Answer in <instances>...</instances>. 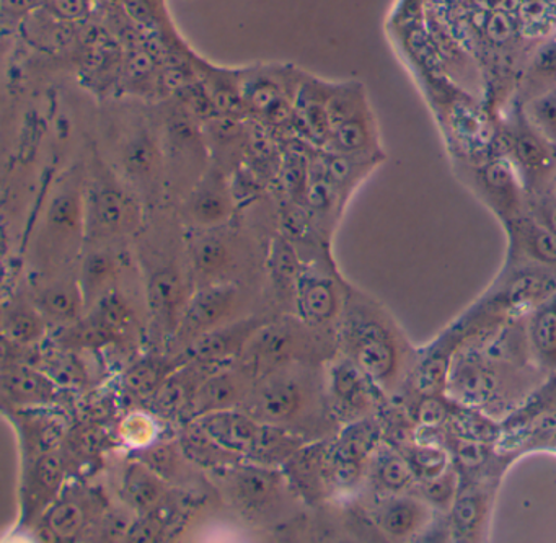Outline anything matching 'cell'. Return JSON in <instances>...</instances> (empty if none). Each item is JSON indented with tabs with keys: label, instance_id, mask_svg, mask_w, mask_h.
Instances as JSON below:
<instances>
[{
	"label": "cell",
	"instance_id": "6da1fadb",
	"mask_svg": "<svg viewBox=\"0 0 556 543\" xmlns=\"http://www.w3.org/2000/svg\"><path fill=\"white\" fill-rule=\"evenodd\" d=\"M343 343L376 389L396 393L408 383L418 353L379 302L351 291L344 304Z\"/></svg>",
	"mask_w": 556,
	"mask_h": 543
},
{
	"label": "cell",
	"instance_id": "7a4b0ae2",
	"mask_svg": "<svg viewBox=\"0 0 556 543\" xmlns=\"http://www.w3.org/2000/svg\"><path fill=\"white\" fill-rule=\"evenodd\" d=\"M330 136L324 151L348 155H386L379 122L366 87L357 80L333 84L328 99Z\"/></svg>",
	"mask_w": 556,
	"mask_h": 543
},
{
	"label": "cell",
	"instance_id": "3957f363",
	"mask_svg": "<svg viewBox=\"0 0 556 543\" xmlns=\"http://www.w3.org/2000/svg\"><path fill=\"white\" fill-rule=\"evenodd\" d=\"M468 187L493 211L501 224L526 213V187L519 171L507 155H497L478 162L468 168Z\"/></svg>",
	"mask_w": 556,
	"mask_h": 543
},
{
	"label": "cell",
	"instance_id": "277c9868",
	"mask_svg": "<svg viewBox=\"0 0 556 543\" xmlns=\"http://www.w3.org/2000/svg\"><path fill=\"white\" fill-rule=\"evenodd\" d=\"M139 224V207L118 185L105 177L90 184L86 193V237L105 242L132 232Z\"/></svg>",
	"mask_w": 556,
	"mask_h": 543
},
{
	"label": "cell",
	"instance_id": "5b68a950",
	"mask_svg": "<svg viewBox=\"0 0 556 543\" xmlns=\"http://www.w3.org/2000/svg\"><path fill=\"white\" fill-rule=\"evenodd\" d=\"M507 157L513 161L527 191L542 190L556 168V146L530 125L517 109L506 129Z\"/></svg>",
	"mask_w": 556,
	"mask_h": 543
},
{
	"label": "cell",
	"instance_id": "8992f818",
	"mask_svg": "<svg viewBox=\"0 0 556 543\" xmlns=\"http://www.w3.org/2000/svg\"><path fill=\"white\" fill-rule=\"evenodd\" d=\"M308 340L311 337L304 325L292 320L265 324L247 343L242 353L243 366L250 376L271 372L301 356L302 351L307 350Z\"/></svg>",
	"mask_w": 556,
	"mask_h": 543
},
{
	"label": "cell",
	"instance_id": "52a82bcc",
	"mask_svg": "<svg viewBox=\"0 0 556 543\" xmlns=\"http://www.w3.org/2000/svg\"><path fill=\"white\" fill-rule=\"evenodd\" d=\"M43 236L48 253L61 260L73 255L86 236V197L83 191L66 185L54 194L45 217Z\"/></svg>",
	"mask_w": 556,
	"mask_h": 543
},
{
	"label": "cell",
	"instance_id": "ba28073f",
	"mask_svg": "<svg viewBox=\"0 0 556 543\" xmlns=\"http://www.w3.org/2000/svg\"><path fill=\"white\" fill-rule=\"evenodd\" d=\"M227 483L233 504L247 517L260 519L278 509L281 504L285 480L271 468L263 465H233Z\"/></svg>",
	"mask_w": 556,
	"mask_h": 543
},
{
	"label": "cell",
	"instance_id": "9c48e42d",
	"mask_svg": "<svg viewBox=\"0 0 556 543\" xmlns=\"http://www.w3.org/2000/svg\"><path fill=\"white\" fill-rule=\"evenodd\" d=\"M239 289L227 282H213L194 294L177 328L178 341L190 344L201 334L226 325L239 305Z\"/></svg>",
	"mask_w": 556,
	"mask_h": 543
},
{
	"label": "cell",
	"instance_id": "30bf717a",
	"mask_svg": "<svg viewBox=\"0 0 556 543\" xmlns=\"http://www.w3.org/2000/svg\"><path fill=\"white\" fill-rule=\"evenodd\" d=\"M507 233L506 265H530L556 272V236L526 211L503 224Z\"/></svg>",
	"mask_w": 556,
	"mask_h": 543
},
{
	"label": "cell",
	"instance_id": "8fae6325",
	"mask_svg": "<svg viewBox=\"0 0 556 543\" xmlns=\"http://www.w3.org/2000/svg\"><path fill=\"white\" fill-rule=\"evenodd\" d=\"M464 337V330L451 328L439 337L431 346L418 353L408 383L416 395H444L447 392L452 361Z\"/></svg>",
	"mask_w": 556,
	"mask_h": 543
},
{
	"label": "cell",
	"instance_id": "7c38bea8",
	"mask_svg": "<svg viewBox=\"0 0 556 543\" xmlns=\"http://www.w3.org/2000/svg\"><path fill=\"white\" fill-rule=\"evenodd\" d=\"M263 325L265 321L260 318H247V320L220 325L187 344L185 357L191 363L201 364V366L224 363L237 354H242L250 338Z\"/></svg>",
	"mask_w": 556,
	"mask_h": 543
},
{
	"label": "cell",
	"instance_id": "4fadbf2b",
	"mask_svg": "<svg viewBox=\"0 0 556 543\" xmlns=\"http://www.w3.org/2000/svg\"><path fill=\"white\" fill-rule=\"evenodd\" d=\"M493 488L473 483L458 490L448 510V535L457 542H477L486 535L493 506Z\"/></svg>",
	"mask_w": 556,
	"mask_h": 543
},
{
	"label": "cell",
	"instance_id": "5bb4252c",
	"mask_svg": "<svg viewBox=\"0 0 556 543\" xmlns=\"http://www.w3.org/2000/svg\"><path fill=\"white\" fill-rule=\"evenodd\" d=\"M249 379L250 374L245 369L219 370L204 377L191 400V418L233 409L245 403L250 392Z\"/></svg>",
	"mask_w": 556,
	"mask_h": 543
},
{
	"label": "cell",
	"instance_id": "9a60e30c",
	"mask_svg": "<svg viewBox=\"0 0 556 543\" xmlns=\"http://www.w3.org/2000/svg\"><path fill=\"white\" fill-rule=\"evenodd\" d=\"M348 294L337 279L327 275H305L295 291L299 315L307 325H327L341 314Z\"/></svg>",
	"mask_w": 556,
	"mask_h": 543
},
{
	"label": "cell",
	"instance_id": "2e32d148",
	"mask_svg": "<svg viewBox=\"0 0 556 543\" xmlns=\"http://www.w3.org/2000/svg\"><path fill=\"white\" fill-rule=\"evenodd\" d=\"M387 161V155H348L318 149L312 174L324 177L346 200Z\"/></svg>",
	"mask_w": 556,
	"mask_h": 543
},
{
	"label": "cell",
	"instance_id": "e0dca14e",
	"mask_svg": "<svg viewBox=\"0 0 556 543\" xmlns=\"http://www.w3.org/2000/svg\"><path fill=\"white\" fill-rule=\"evenodd\" d=\"M434 507L421 494H389L377 510V523L395 540H409L432 522Z\"/></svg>",
	"mask_w": 556,
	"mask_h": 543
},
{
	"label": "cell",
	"instance_id": "ac0fdd59",
	"mask_svg": "<svg viewBox=\"0 0 556 543\" xmlns=\"http://www.w3.org/2000/svg\"><path fill=\"white\" fill-rule=\"evenodd\" d=\"M304 392L292 379H271L253 396L250 416L266 425H285L301 413Z\"/></svg>",
	"mask_w": 556,
	"mask_h": 543
},
{
	"label": "cell",
	"instance_id": "d6986e66",
	"mask_svg": "<svg viewBox=\"0 0 556 543\" xmlns=\"http://www.w3.org/2000/svg\"><path fill=\"white\" fill-rule=\"evenodd\" d=\"M331 90H333L331 83L308 80L295 92V118L301 122V128L307 135L308 142L317 149H324L330 136L328 99Z\"/></svg>",
	"mask_w": 556,
	"mask_h": 543
},
{
	"label": "cell",
	"instance_id": "ffe728a7",
	"mask_svg": "<svg viewBox=\"0 0 556 543\" xmlns=\"http://www.w3.org/2000/svg\"><path fill=\"white\" fill-rule=\"evenodd\" d=\"M374 387L350 357L338 361L331 369L330 392L341 415L361 419L359 416L372 405Z\"/></svg>",
	"mask_w": 556,
	"mask_h": 543
},
{
	"label": "cell",
	"instance_id": "44dd1931",
	"mask_svg": "<svg viewBox=\"0 0 556 543\" xmlns=\"http://www.w3.org/2000/svg\"><path fill=\"white\" fill-rule=\"evenodd\" d=\"M64 460L56 451L38 455L27 470L24 491V513L27 517L54 503L64 481Z\"/></svg>",
	"mask_w": 556,
	"mask_h": 543
},
{
	"label": "cell",
	"instance_id": "7402d4cb",
	"mask_svg": "<svg viewBox=\"0 0 556 543\" xmlns=\"http://www.w3.org/2000/svg\"><path fill=\"white\" fill-rule=\"evenodd\" d=\"M5 399L21 406H43L54 402L56 383L51 377L25 364H11L2 369Z\"/></svg>",
	"mask_w": 556,
	"mask_h": 543
},
{
	"label": "cell",
	"instance_id": "603a6c76",
	"mask_svg": "<svg viewBox=\"0 0 556 543\" xmlns=\"http://www.w3.org/2000/svg\"><path fill=\"white\" fill-rule=\"evenodd\" d=\"M148 301L155 318L170 330H177L187 305H185L184 279L175 266L159 268L151 276L148 285Z\"/></svg>",
	"mask_w": 556,
	"mask_h": 543
},
{
	"label": "cell",
	"instance_id": "cb8c5ba5",
	"mask_svg": "<svg viewBox=\"0 0 556 543\" xmlns=\"http://www.w3.org/2000/svg\"><path fill=\"white\" fill-rule=\"evenodd\" d=\"M188 210L194 223L203 227H217L230 219L233 213L232 193L219 172H211L198 185Z\"/></svg>",
	"mask_w": 556,
	"mask_h": 543
},
{
	"label": "cell",
	"instance_id": "d4e9b609",
	"mask_svg": "<svg viewBox=\"0 0 556 543\" xmlns=\"http://www.w3.org/2000/svg\"><path fill=\"white\" fill-rule=\"evenodd\" d=\"M123 500L141 516L154 514L167 500V481L142 462L135 460L126 468L122 484Z\"/></svg>",
	"mask_w": 556,
	"mask_h": 543
},
{
	"label": "cell",
	"instance_id": "484cf974",
	"mask_svg": "<svg viewBox=\"0 0 556 543\" xmlns=\"http://www.w3.org/2000/svg\"><path fill=\"white\" fill-rule=\"evenodd\" d=\"M527 338L540 366L556 372V291L530 312Z\"/></svg>",
	"mask_w": 556,
	"mask_h": 543
},
{
	"label": "cell",
	"instance_id": "4316f807",
	"mask_svg": "<svg viewBox=\"0 0 556 543\" xmlns=\"http://www.w3.org/2000/svg\"><path fill=\"white\" fill-rule=\"evenodd\" d=\"M181 449H184L185 457L197 464L207 468H226L230 465H237L239 455L224 449L198 419H193L190 425L185 428L181 434Z\"/></svg>",
	"mask_w": 556,
	"mask_h": 543
},
{
	"label": "cell",
	"instance_id": "83f0119b",
	"mask_svg": "<svg viewBox=\"0 0 556 543\" xmlns=\"http://www.w3.org/2000/svg\"><path fill=\"white\" fill-rule=\"evenodd\" d=\"M556 87V40L543 43L527 63L520 79V105Z\"/></svg>",
	"mask_w": 556,
	"mask_h": 543
},
{
	"label": "cell",
	"instance_id": "f1b7e54d",
	"mask_svg": "<svg viewBox=\"0 0 556 543\" xmlns=\"http://www.w3.org/2000/svg\"><path fill=\"white\" fill-rule=\"evenodd\" d=\"M372 478L387 494L405 493L415 484V473L402 451L392 444L377 451L372 464Z\"/></svg>",
	"mask_w": 556,
	"mask_h": 543
},
{
	"label": "cell",
	"instance_id": "f546056e",
	"mask_svg": "<svg viewBox=\"0 0 556 543\" xmlns=\"http://www.w3.org/2000/svg\"><path fill=\"white\" fill-rule=\"evenodd\" d=\"M380 428L372 419L361 418L351 422L334 444L328 457L333 460L364 462L372 455L379 444Z\"/></svg>",
	"mask_w": 556,
	"mask_h": 543
},
{
	"label": "cell",
	"instance_id": "4dcf8cb0",
	"mask_svg": "<svg viewBox=\"0 0 556 543\" xmlns=\"http://www.w3.org/2000/svg\"><path fill=\"white\" fill-rule=\"evenodd\" d=\"M86 308L79 281H61L50 286L38 298V311L61 324L79 320Z\"/></svg>",
	"mask_w": 556,
	"mask_h": 543
},
{
	"label": "cell",
	"instance_id": "1f68e13d",
	"mask_svg": "<svg viewBox=\"0 0 556 543\" xmlns=\"http://www.w3.org/2000/svg\"><path fill=\"white\" fill-rule=\"evenodd\" d=\"M89 510L77 497H64L56 501L45 514V530L53 540L71 542L86 529Z\"/></svg>",
	"mask_w": 556,
	"mask_h": 543
},
{
	"label": "cell",
	"instance_id": "d6a6232c",
	"mask_svg": "<svg viewBox=\"0 0 556 543\" xmlns=\"http://www.w3.org/2000/svg\"><path fill=\"white\" fill-rule=\"evenodd\" d=\"M116 276V262L106 250H96L84 260L79 285L86 307L96 305L103 295L112 291Z\"/></svg>",
	"mask_w": 556,
	"mask_h": 543
},
{
	"label": "cell",
	"instance_id": "836d02e7",
	"mask_svg": "<svg viewBox=\"0 0 556 543\" xmlns=\"http://www.w3.org/2000/svg\"><path fill=\"white\" fill-rule=\"evenodd\" d=\"M174 370L175 366L170 361L162 359V357H144L126 370L123 383L132 395H155L164 386L165 380L174 374Z\"/></svg>",
	"mask_w": 556,
	"mask_h": 543
},
{
	"label": "cell",
	"instance_id": "e575fe53",
	"mask_svg": "<svg viewBox=\"0 0 556 543\" xmlns=\"http://www.w3.org/2000/svg\"><path fill=\"white\" fill-rule=\"evenodd\" d=\"M194 269L201 278L217 279L233 263V247L226 237L206 236L193 249Z\"/></svg>",
	"mask_w": 556,
	"mask_h": 543
},
{
	"label": "cell",
	"instance_id": "d590c367",
	"mask_svg": "<svg viewBox=\"0 0 556 543\" xmlns=\"http://www.w3.org/2000/svg\"><path fill=\"white\" fill-rule=\"evenodd\" d=\"M269 273L273 285L281 294L292 295L295 299L299 281H301L302 266L294 247L289 239L278 237L273 242L271 256H269Z\"/></svg>",
	"mask_w": 556,
	"mask_h": 543
},
{
	"label": "cell",
	"instance_id": "8d00e7d4",
	"mask_svg": "<svg viewBox=\"0 0 556 543\" xmlns=\"http://www.w3.org/2000/svg\"><path fill=\"white\" fill-rule=\"evenodd\" d=\"M399 451L403 452L406 460L412 465L413 473H415L419 483L438 477L442 471L447 470L452 464L447 449L442 447L438 442L413 441L405 447L399 449Z\"/></svg>",
	"mask_w": 556,
	"mask_h": 543
},
{
	"label": "cell",
	"instance_id": "74e56055",
	"mask_svg": "<svg viewBox=\"0 0 556 543\" xmlns=\"http://www.w3.org/2000/svg\"><path fill=\"white\" fill-rule=\"evenodd\" d=\"M288 470L292 483L299 488V491H302L305 496H318L321 477L327 471V465H324V455L317 451V447L295 451L289 457Z\"/></svg>",
	"mask_w": 556,
	"mask_h": 543
},
{
	"label": "cell",
	"instance_id": "f35d334b",
	"mask_svg": "<svg viewBox=\"0 0 556 543\" xmlns=\"http://www.w3.org/2000/svg\"><path fill=\"white\" fill-rule=\"evenodd\" d=\"M123 165L126 174L139 184H151L157 177L161 155L148 136H136L123 152Z\"/></svg>",
	"mask_w": 556,
	"mask_h": 543
},
{
	"label": "cell",
	"instance_id": "ab89813d",
	"mask_svg": "<svg viewBox=\"0 0 556 543\" xmlns=\"http://www.w3.org/2000/svg\"><path fill=\"white\" fill-rule=\"evenodd\" d=\"M184 457V449L181 445L178 447L174 442H154V444L135 452V460L142 462L146 467L151 468L165 481L178 477Z\"/></svg>",
	"mask_w": 556,
	"mask_h": 543
},
{
	"label": "cell",
	"instance_id": "60d3db41",
	"mask_svg": "<svg viewBox=\"0 0 556 543\" xmlns=\"http://www.w3.org/2000/svg\"><path fill=\"white\" fill-rule=\"evenodd\" d=\"M45 321L41 315L34 308L14 307L5 314L4 333L12 343L28 346V344L37 343L43 338Z\"/></svg>",
	"mask_w": 556,
	"mask_h": 543
},
{
	"label": "cell",
	"instance_id": "b9f144b4",
	"mask_svg": "<svg viewBox=\"0 0 556 543\" xmlns=\"http://www.w3.org/2000/svg\"><path fill=\"white\" fill-rule=\"evenodd\" d=\"M119 334L112 328L103 325L99 318L90 315L86 320L77 321L74 327L67 328L60 337L64 346L71 348H102L119 340Z\"/></svg>",
	"mask_w": 556,
	"mask_h": 543
},
{
	"label": "cell",
	"instance_id": "7bdbcfd3",
	"mask_svg": "<svg viewBox=\"0 0 556 543\" xmlns=\"http://www.w3.org/2000/svg\"><path fill=\"white\" fill-rule=\"evenodd\" d=\"M458 490H460V471L454 464L438 477L419 483V494L441 513L451 510Z\"/></svg>",
	"mask_w": 556,
	"mask_h": 543
},
{
	"label": "cell",
	"instance_id": "ee69618b",
	"mask_svg": "<svg viewBox=\"0 0 556 543\" xmlns=\"http://www.w3.org/2000/svg\"><path fill=\"white\" fill-rule=\"evenodd\" d=\"M533 128L556 144V87L520 105Z\"/></svg>",
	"mask_w": 556,
	"mask_h": 543
},
{
	"label": "cell",
	"instance_id": "f6af8a7d",
	"mask_svg": "<svg viewBox=\"0 0 556 543\" xmlns=\"http://www.w3.org/2000/svg\"><path fill=\"white\" fill-rule=\"evenodd\" d=\"M119 438L129 447L139 451L154 444L157 439V422L146 413L136 412L123 418L118 426Z\"/></svg>",
	"mask_w": 556,
	"mask_h": 543
},
{
	"label": "cell",
	"instance_id": "bcb514c9",
	"mask_svg": "<svg viewBox=\"0 0 556 543\" xmlns=\"http://www.w3.org/2000/svg\"><path fill=\"white\" fill-rule=\"evenodd\" d=\"M452 413L451 402L444 395H422L416 403L415 419L425 431H439L451 421Z\"/></svg>",
	"mask_w": 556,
	"mask_h": 543
},
{
	"label": "cell",
	"instance_id": "7dc6e473",
	"mask_svg": "<svg viewBox=\"0 0 556 543\" xmlns=\"http://www.w3.org/2000/svg\"><path fill=\"white\" fill-rule=\"evenodd\" d=\"M129 542H157L162 536V523L152 517V514L142 516L141 520L132 523L126 532Z\"/></svg>",
	"mask_w": 556,
	"mask_h": 543
},
{
	"label": "cell",
	"instance_id": "c3c4849f",
	"mask_svg": "<svg viewBox=\"0 0 556 543\" xmlns=\"http://www.w3.org/2000/svg\"><path fill=\"white\" fill-rule=\"evenodd\" d=\"M529 213L556 236V198L536 201L535 204H532V210H529Z\"/></svg>",
	"mask_w": 556,
	"mask_h": 543
}]
</instances>
